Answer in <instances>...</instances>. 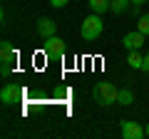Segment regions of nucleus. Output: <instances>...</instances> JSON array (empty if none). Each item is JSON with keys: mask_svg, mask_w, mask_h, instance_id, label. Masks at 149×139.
Wrapping results in <instances>:
<instances>
[{"mask_svg": "<svg viewBox=\"0 0 149 139\" xmlns=\"http://www.w3.org/2000/svg\"><path fill=\"white\" fill-rule=\"evenodd\" d=\"M0 75H3V77L10 75V65H8V62H3V67H0Z\"/></svg>", "mask_w": 149, "mask_h": 139, "instance_id": "15", "label": "nucleus"}, {"mask_svg": "<svg viewBox=\"0 0 149 139\" xmlns=\"http://www.w3.org/2000/svg\"><path fill=\"white\" fill-rule=\"evenodd\" d=\"M22 99V87L20 85H5L3 90H0V102L5 104V107H10V104H15V102Z\"/></svg>", "mask_w": 149, "mask_h": 139, "instance_id": "4", "label": "nucleus"}, {"mask_svg": "<svg viewBox=\"0 0 149 139\" xmlns=\"http://www.w3.org/2000/svg\"><path fill=\"white\" fill-rule=\"evenodd\" d=\"M35 30H37V35L40 38H52V35H57V22L55 20H50V17H40V20L35 22Z\"/></svg>", "mask_w": 149, "mask_h": 139, "instance_id": "5", "label": "nucleus"}, {"mask_svg": "<svg viewBox=\"0 0 149 139\" xmlns=\"http://www.w3.org/2000/svg\"><path fill=\"white\" fill-rule=\"evenodd\" d=\"M142 72H149V55H144V65H142Z\"/></svg>", "mask_w": 149, "mask_h": 139, "instance_id": "16", "label": "nucleus"}, {"mask_svg": "<svg viewBox=\"0 0 149 139\" xmlns=\"http://www.w3.org/2000/svg\"><path fill=\"white\" fill-rule=\"evenodd\" d=\"M102 30H104V22H102V17L97 15V13H92L90 17H85V20H82L80 35H82V40H87V42H95V40L102 35Z\"/></svg>", "mask_w": 149, "mask_h": 139, "instance_id": "2", "label": "nucleus"}, {"mask_svg": "<svg viewBox=\"0 0 149 139\" xmlns=\"http://www.w3.org/2000/svg\"><path fill=\"white\" fill-rule=\"evenodd\" d=\"M42 50H45V55H47L50 60H60L65 55V40L62 38H57V35H52V38H45V45H42Z\"/></svg>", "mask_w": 149, "mask_h": 139, "instance_id": "3", "label": "nucleus"}, {"mask_svg": "<svg viewBox=\"0 0 149 139\" xmlns=\"http://www.w3.org/2000/svg\"><path fill=\"white\" fill-rule=\"evenodd\" d=\"M87 5H90V10H92V13L102 15V13H107V10H109L112 0H87Z\"/></svg>", "mask_w": 149, "mask_h": 139, "instance_id": "10", "label": "nucleus"}, {"mask_svg": "<svg viewBox=\"0 0 149 139\" xmlns=\"http://www.w3.org/2000/svg\"><path fill=\"white\" fill-rule=\"evenodd\" d=\"M129 8H132V0H112L109 10L114 13V15H122V13H127Z\"/></svg>", "mask_w": 149, "mask_h": 139, "instance_id": "11", "label": "nucleus"}, {"mask_svg": "<svg viewBox=\"0 0 149 139\" xmlns=\"http://www.w3.org/2000/svg\"><path fill=\"white\" fill-rule=\"evenodd\" d=\"M144 132H147V137H149V124H147V129H144Z\"/></svg>", "mask_w": 149, "mask_h": 139, "instance_id": "18", "label": "nucleus"}, {"mask_svg": "<svg viewBox=\"0 0 149 139\" xmlns=\"http://www.w3.org/2000/svg\"><path fill=\"white\" fill-rule=\"evenodd\" d=\"M147 42H149V35H147Z\"/></svg>", "mask_w": 149, "mask_h": 139, "instance_id": "19", "label": "nucleus"}, {"mask_svg": "<svg viewBox=\"0 0 149 139\" xmlns=\"http://www.w3.org/2000/svg\"><path fill=\"white\" fill-rule=\"evenodd\" d=\"M122 137L124 139H142V137H147V132H144L137 122L129 119V122H122Z\"/></svg>", "mask_w": 149, "mask_h": 139, "instance_id": "7", "label": "nucleus"}, {"mask_svg": "<svg viewBox=\"0 0 149 139\" xmlns=\"http://www.w3.org/2000/svg\"><path fill=\"white\" fill-rule=\"evenodd\" d=\"M127 65H129V67H134V70H142V65H144V55L139 52V50H129V55H127Z\"/></svg>", "mask_w": 149, "mask_h": 139, "instance_id": "9", "label": "nucleus"}, {"mask_svg": "<svg viewBox=\"0 0 149 139\" xmlns=\"http://www.w3.org/2000/svg\"><path fill=\"white\" fill-rule=\"evenodd\" d=\"M144 3H149V0H132V5H144Z\"/></svg>", "mask_w": 149, "mask_h": 139, "instance_id": "17", "label": "nucleus"}, {"mask_svg": "<svg viewBox=\"0 0 149 139\" xmlns=\"http://www.w3.org/2000/svg\"><path fill=\"white\" fill-rule=\"evenodd\" d=\"M92 95H95V102L100 104V107H109V104H114V102H117L119 90L112 85V82H97Z\"/></svg>", "mask_w": 149, "mask_h": 139, "instance_id": "1", "label": "nucleus"}, {"mask_svg": "<svg viewBox=\"0 0 149 139\" xmlns=\"http://www.w3.org/2000/svg\"><path fill=\"white\" fill-rule=\"evenodd\" d=\"M17 60V52H15V47H13L10 42H3L0 45V62H15Z\"/></svg>", "mask_w": 149, "mask_h": 139, "instance_id": "8", "label": "nucleus"}, {"mask_svg": "<svg viewBox=\"0 0 149 139\" xmlns=\"http://www.w3.org/2000/svg\"><path fill=\"white\" fill-rule=\"evenodd\" d=\"M144 42H147V35L139 32V30H132V32H127V35L122 38V45H124L127 50H139Z\"/></svg>", "mask_w": 149, "mask_h": 139, "instance_id": "6", "label": "nucleus"}, {"mask_svg": "<svg viewBox=\"0 0 149 139\" xmlns=\"http://www.w3.org/2000/svg\"><path fill=\"white\" fill-rule=\"evenodd\" d=\"M132 102H134V95H132V90H127V87H124V90H119L117 104H122V107H129Z\"/></svg>", "mask_w": 149, "mask_h": 139, "instance_id": "12", "label": "nucleus"}, {"mask_svg": "<svg viewBox=\"0 0 149 139\" xmlns=\"http://www.w3.org/2000/svg\"><path fill=\"white\" fill-rule=\"evenodd\" d=\"M67 3H70V0H50V5H52V8H65Z\"/></svg>", "mask_w": 149, "mask_h": 139, "instance_id": "14", "label": "nucleus"}, {"mask_svg": "<svg viewBox=\"0 0 149 139\" xmlns=\"http://www.w3.org/2000/svg\"><path fill=\"white\" fill-rule=\"evenodd\" d=\"M137 30L144 32V35H149V13H147V15H139V17H137Z\"/></svg>", "mask_w": 149, "mask_h": 139, "instance_id": "13", "label": "nucleus"}]
</instances>
